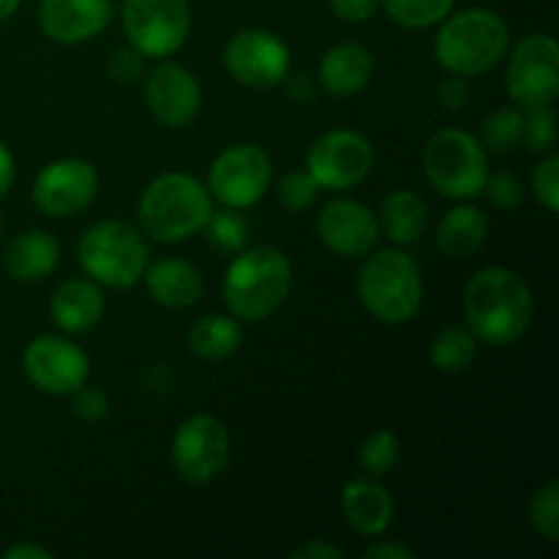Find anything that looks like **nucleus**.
I'll use <instances>...</instances> for the list:
<instances>
[{"mask_svg":"<svg viewBox=\"0 0 559 559\" xmlns=\"http://www.w3.org/2000/svg\"><path fill=\"white\" fill-rule=\"evenodd\" d=\"M320 240L338 257H364L380 240V218L358 200L328 202L317 218Z\"/></svg>","mask_w":559,"mask_h":559,"instance_id":"nucleus-17","label":"nucleus"},{"mask_svg":"<svg viewBox=\"0 0 559 559\" xmlns=\"http://www.w3.org/2000/svg\"><path fill=\"white\" fill-rule=\"evenodd\" d=\"M522 142L533 153H551L557 145V115L549 107H533L530 115H524V131Z\"/></svg>","mask_w":559,"mask_h":559,"instance_id":"nucleus-34","label":"nucleus"},{"mask_svg":"<svg viewBox=\"0 0 559 559\" xmlns=\"http://www.w3.org/2000/svg\"><path fill=\"white\" fill-rule=\"evenodd\" d=\"M371 164H374V151L369 140L349 129H333L322 134L306 156V169L325 191L355 189L369 178Z\"/></svg>","mask_w":559,"mask_h":559,"instance_id":"nucleus-12","label":"nucleus"},{"mask_svg":"<svg viewBox=\"0 0 559 559\" xmlns=\"http://www.w3.org/2000/svg\"><path fill=\"white\" fill-rule=\"evenodd\" d=\"M293 287V265L273 246H254L235 254L224 273V304L235 320L262 322L282 309Z\"/></svg>","mask_w":559,"mask_h":559,"instance_id":"nucleus-2","label":"nucleus"},{"mask_svg":"<svg viewBox=\"0 0 559 559\" xmlns=\"http://www.w3.org/2000/svg\"><path fill=\"white\" fill-rule=\"evenodd\" d=\"M20 9V0H0V20H9Z\"/></svg>","mask_w":559,"mask_h":559,"instance_id":"nucleus-45","label":"nucleus"},{"mask_svg":"<svg viewBox=\"0 0 559 559\" xmlns=\"http://www.w3.org/2000/svg\"><path fill=\"white\" fill-rule=\"evenodd\" d=\"M207 243L218 249L222 254H238L249 243V233H246V222L240 218L238 211L227 207V211H213L205 224Z\"/></svg>","mask_w":559,"mask_h":559,"instance_id":"nucleus-30","label":"nucleus"},{"mask_svg":"<svg viewBox=\"0 0 559 559\" xmlns=\"http://www.w3.org/2000/svg\"><path fill=\"white\" fill-rule=\"evenodd\" d=\"M295 559H344L342 546L322 544V540H309L306 546L293 551Z\"/></svg>","mask_w":559,"mask_h":559,"instance_id":"nucleus-40","label":"nucleus"},{"mask_svg":"<svg viewBox=\"0 0 559 559\" xmlns=\"http://www.w3.org/2000/svg\"><path fill=\"white\" fill-rule=\"evenodd\" d=\"M533 194L549 213L559 211V156L549 153L533 173Z\"/></svg>","mask_w":559,"mask_h":559,"instance_id":"nucleus-35","label":"nucleus"},{"mask_svg":"<svg viewBox=\"0 0 559 559\" xmlns=\"http://www.w3.org/2000/svg\"><path fill=\"white\" fill-rule=\"evenodd\" d=\"M142 276H145L151 298L164 309H189L202 298V289H205L200 267L180 257H164V260L153 262Z\"/></svg>","mask_w":559,"mask_h":559,"instance_id":"nucleus-19","label":"nucleus"},{"mask_svg":"<svg viewBox=\"0 0 559 559\" xmlns=\"http://www.w3.org/2000/svg\"><path fill=\"white\" fill-rule=\"evenodd\" d=\"M426 224H429V207H426L424 197L415 191H393L382 202L380 229H385L393 243H415L426 233Z\"/></svg>","mask_w":559,"mask_h":559,"instance_id":"nucleus-25","label":"nucleus"},{"mask_svg":"<svg viewBox=\"0 0 559 559\" xmlns=\"http://www.w3.org/2000/svg\"><path fill=\"white\" fill-rule=\"evenodd\" d=\"M145 104L158 123L183 129L197 118L202 104L200 82L178 63H158L145 80Z\"/></svg>","mask_w":559,"mask_h":559,"instance_id":"nucleus-16","label":"nucleus"},{"mask_svg":"<svg viewBox=\"0 0 559 559\" xmlns=\"http://www.w3.org/2000/svg\"><path fill=\"white\" fill-rule=\"evenodd\" d=\"M98 191V173L85 158H58L36 175L33 202L47 216L66 218L85 211Z\"/></svg>","mask_w":559,"mask_h":559,"instance_id":"nucleus-15","label":"nucleus"},{"mask_svg":"<svg viewBox=\"0 0 559 559\" xmlns=\"http://www.w3.org/2000/svg\"><path fill=\"white\" fill-rule=\"evenodd\" d=\"M278 200H282V205L287 211L304 213L317 205V200H320V186L311 178L309 169H293L278 183Z\"/></svg>","mask_w":559,"mask_h":559,"instance_id":"nucleus-33","label":"nucleus"},{"mask_svg":"<svg viewBox=\"0 0 559 559\" xmlns=\"http://www.w3.org/2000/svg\"><path fill=\"white\" fill-rule=\"evenodd\" d=\"M489 235V218L480 207L459 205L442 216L437 227V246L448 257H469L486 243Z\"/></svg>","mask_w":559,"mask_h":559,"instance_id":"nucleus-24","label":"nucleus"},{"mask_svg":"<svg viewBox=\"0 0 559 559\" xmlns=\"http://www.w3.org/2000/svg\"><path fill=\"white\" fill-rule=\"evenodd\" d=\"M533 314V293L511 267H484L464 287L467 328L478 342L489 347L516 344L527 333Z\"/></svg>","mask_w":559,"mask_h":559,"instance_id":"nucleus-1","label":"nucleus"},{"mask_svg":"<svg viewBox=\"0 0 559 559\" xmlns=\"http://www.w3.org/2000/svg\"><path fill=\"white\" fill-rule=\"evenodd\" d=\"M467 96H469L467 76H456V74L448 76V80L440 85V91H437V98H440V104L445 109H451V112L462 109L464 102H467Z\"/></svg>","mask_w":559,"mask_h":559,"instance_id":"nucleus-39","label":"nucleus"},{"mask_svg":"<svg viewBox=\"0 0 559 559\" xmlns=\"http://www.w3.org/2000/svg\"><path fill=\"white\" fill-rule=\"evenodd\" d=\"M76 260L93 282L104 287L129 289L145 273L151 251H147L142 229L129 222L109 218L85 229L76 243Z\"/></svg>","mask_w":559,"mask_h":559,"instance_id":"nucleus-6","label":"nucleus"},{"mask_svg":"<svg viewBox=\"0 0 559 559\" xmlns=\"http://www.w3.org/2000/svg\"><path fill=\"white\" fill-rule=\"evenodd\" d=\"M191 11L186 0H123V33L142 58H167L186 44Z\"/></svg>","mask_w":559,"mask_h":559,"instance_id":"nucleus-8","label":"nucleus"},{"mask_svg":"<svg viewBox=\"0 0 559 559\" xmlns=\"http://www.w3.org/2000/svg\"><path fill=\"white\" fill-rule=\"evenodd\" d=\"M524 131V112L516 107H502L497 112H491L484 120V129H480V140L489 151L495 153H508L522 142Z\"/></svg>","mask_w":559,"mask_h":559,"instance_id":"nucleus-29","label":"nucleus"},{"mask_svg":"<svg viewBox=\"0 0 559 559\" xmlns=\"http://www.w3.org/2000/svg\"><path fill=\"white\" fill-rule=\"evenodd\" d=\"M273 180V164L262 147L251 142L227 147L218 153L216 162L207 173V191L216 197L224 207L243 211V207L257 205L267 194Z\"/></svg>","mask_w":559,"mask_h":559,"instance_id":"nucleus-9","label":"nucleus"},{"mask_svg":"<svg viewBox=\"0 0 559 559\" xmlns=\"http://www.w3.org/2000/svg\"><path fill=\"white\" fill-rule=\"evenodd\" d=\"M213 213L207 186L186 173L158 175L140 197V227L158 243H180L205 233Z\"/></svg>","mask_w":559,"mask_h":559,"instance_id":"nucleus-3","label":"nucleus"},{"mask_svg":"<svg viewBox=\"0 0 559 559\" xmlns=\"http://www.w3.org/2000/svg\"><path fill=\"white\" fill-rule=\"evenodd\" d=\"M140 58L142 55L136 52V49L134 52H118L112 60V74L118 76V80H131V76L140 71Z\"/></svg>","mask_w":559,"mask_h":559,"instance_id":"nucleus-42","label":"nucleus"},{"mask_svg":"<svg viewBox=\"0 0 559 559\" xmlns=\"http://www.w3.org/2000/svg\"><path fill=\"white\" fill-rule=\"evenodd\" d=\"M189 349L197 358L207 360V364H222V360L233 358L243 344V331H240L238 320L227 314H211L197 320L189 328Z\"/></svg>","mask_w":559,"mask_h":559,"instance_id":"nucleus-26","label":"nucleus"},{"mask_svg":"<svg viewBox=\"0 0 559 559\" xmlns=\"http://www.w3.org/2000/svg\"><path fill=\"white\" fill-rule=\"evenodd\" d=\"M371 74H374V58L364 44H338V47L328 49L317 69L320 85L336 98H347L364 91Z\"/></svg>","mask_w":559,"mask_h":559,"instance_id":"nucleus-22","label":"nucleus"},{"mask_svg":"<svg viewBox=\"0 0 559 559\" xmlns=\"http://www.w3.org/2000/svg\"><path fill=\"white\" fill-rule=\"evenodd\" d=\"M0 229H3V216H0Z\"/></svg>","mask_w":559,"mask_h":559,"instance_id":"nucleus-46","label":"nucleus"},{"mask_svg":"<svg viewBox=\"0 0 559 559\" xmlns=\"http://www.w3.org/2000/svg\"><path fill=\"white\" fill-rule=\"evenodd\" d=\"M511 102L519 107H549L559 96V47L546 33L524 36L511 52L506 71Z\"/></svg>","mask_w":559,"mask_h":559,"instance_id":"nucleus-10","label":"nucleus"},{"mask_svg":"<svg viewBox=\"0 0 559 559\" xmlns=\"http://www.w3.org/2000/svg\"><path fill=\"white\" fill-rule=\"evenodd\" d=\"M511 31L506 20L489 9H464L442 20L435 38V55L448 74L475 76L506 58Z\"/></svg>","mask_w":559,"mask_h":559,"instance_id":"nucleus-4","label":"nucleus"},{"mask_svg":"<svg viewBox=\"0 0 559 559\" xmlns=\"http://www.w3.org/2000/svg\"><path fill=\"white\" fill-rule=\"evenodd\" d=\"M22 369L31 385L49 396H71L80 385H85L91 374V360L80 344L63 336L33 338L22 355Z\"/></svg>","mask_w":559,"mask_h":559,"instance_id":"nucleus-14","label":"nucleus"},{"mask_svg":"<svg viewBox=\"0 0 559 559\" xmlns=\"http://www.w3.org/2000/svg\"><path fill=\"white\" fill-rule=\"evenodd\" d=\"M71 413L80 420H85V424H98V420L109 415L107 393L91 385H80L71 393Z\"/></svg>","mask_w":559,"mask_h":559,"instance_id":"nucleus-37","label":"nucleus"},{"mask_svg":"<svg viewBox=\"0 0 559 559\" xmlns=\"http://www.w3.org/2000/svg\"><path fill=\"white\" fill-rule=\"evenodd\" d=\"M342 513L364 538H380L393 522V500L377 480H349L342 491Z\"/></svg>","mask_w":559,"mask_h":559,"instance_id":"nucleus-21","label":"nucleus"},{"mask_svg":"<svg viewBox=\"0 0 559 559\" xmlns=\"http://www.w3.org/2000/svg\"><path fill=\"white\" fill-rule=\"evenodd\" d=\"M399 462V440L393 431L380 429L374 435L366 437L360 445V467L371 475V478H382L391 473Z\"/></svg>","mask_w":559,"mask_h":559,"instance_id":"nucleus-31","label":"nucleus"},{"mask_svg":"<svg viewBox=\"0 0 559 559\" xmlns=\"http://www.w3.org/2000/svg\"><path fill=\"white\" fill-rule=\"evenodd\" d=\"M475 353H478V338L473 336L469 328L459 325H451L437 333L429 347L431 364L440 371H445V374H456V371L467 369L473 364Z\"/></svg>","mask_w":559,"mask_h":559,"instance_id":"nucleus-27","label":"nucleus"},{"mask_svg":"<svg viewBox=\"0 0 559 559\" xmlns=\"http://www.w3.org/2000/svg\"><path fill=\"white\" fill-rule=\"evenodd\" d=\"M11 183H14V156L9 147L0 142V197L9 194Z\"/></svg>","mask_w":559,"mask_h":559,"instance_id":"nucleus-43","label":"nucleus"},{"mask_svg":"<svg viewBox=\"0 0 559 559\" xmlns=\"http://www.w3.org/2000/svg\"><path fill=\"white\" fill-rule=\"evenodd\" d=\"M424 173L442 197L473 200L489 180V156L469 131L440 129L424 151Z\"/></svg>","mask_w":559,"mask_h":559,"instance_id":"nucleus-7","label":"nucleus"},{"mask_svg":"<svg viewBox=\"0 0 559 559\" xmlns=\"http://www.w3.org/2000/svg\"><path fill=\"white\" fill-rule=\"evenodd\" d=\"M358 298L371 317L385 325H402L424 304V276L407 251L382 249L358 273Z\"/></svg>","mask_w":559,"mask_h":559,"instance_id":"nucleus-5","label":"nucleus"},{"mask_svg":"<svg viewBox=\"0 0 559 559\" xmlns=\"http://www.w3.org/2000/svg\"><path fill=\"white\" fill-rule=\"evenodd\" d=\"M486 197L495 207H502V211H511V207L522 205L524 202V183L519 175L513 173H497L489 175L484 186Z\"/></svg>","mask_w":559,"mask_h":559,"instance_id":"nucleus-36","label":"nucleus"},{"mask_svg":"<svg viewBox=\"0 0 559 559\" xmlns=\"http://www.w3.org/2000/svg\"><path fill=\"white\" fill-rule=\"evenodd\" d=\"M60 246L44 229H27L20 233L9 246H5L3 265L5 273L16 282H38L47 278L58 267Z\"/></svg>","mask_w":559,"mask_h":559,"instance_id":"nucleus-23","label":"nucleus"},{"mask_svg":"<svg viewBox=\"0 0 559 559\" xmlns=\"http://www.w3.org/2000/svg\"><path fill=\"white\" fill-rule=\"evenodd\" d=\"M366 559H415V551L404 544H374L360 551Z\"/></svg>","mask_w":559,"mask_h":559,"instance_id":"nucleus-41","label":"nucleus"},{"mask_svg":"<svg viewBox=\"0 0 559 559\" xmlns=\"http://www.w3.org/2000/svg\"><path fill=\"white\" fill-rule=\"evenodd\" d=\"M224 69L240 85L267 91L287 80L289 49L276 33L249 27L233 36L224 47Z\"/></svg>","mask_w":559,"mask_h":559,"instance_id":"nucleus-13","label":"nucleus"},{"mask_svg":"<svg viewBox=\"0 0 559 559\" xmlns=\"http://www.w3.org/2000/svg\"><path fill=\"white\" fill-rule=\"evenodd\" d=\"M229 431L213 415H191L173 437V467L189 484H211L229 462Z\"/></svg>","mask_w":559,"mask_h":559,"instance_id":"nucleus-11","label":"nucleus"},{"mask_svg":"<svg viewBox=\"0 0 559 559\" xmlns=\"http://www.w3.org/2000/svg\"><path fill=\"white\" fill-rule=\"evenodd\" d=\"M380 0H328L333 14L344 22H366L374 16Z\"/></svg>","mask_w":559,"mask_h":559,"instance_id":"nucleus-38","label":"nucleus"},{"mask_svg":"<svg viewBox=\"0 0 559 559\" xmlns=\"http://www.w3.org/2000/svg\"><path fill=\"white\" fill-rule=\"evenodd\" d=\"M3 559H52V551L33 544H16L3 551Z\"/></svg>","mask_w":559,"mask_h":559,"instance_id":"nucleus-44","label":"nucleus"},{"mask_svg":"<svg viewBox=\"0 0 559 559\" xmlns=\"http://www.w3.org/2000/svg\"><path fill=\"white\" fill-rule=\"evenodd\" d=\"M453 3L456 0H382L391 20L409 31H424L442 22L453 11Z\"/></svg>","mask_w":559,"mask_h":559,"instance_id":"nucleus-28","label":"nucleus"},{"mask_svg":"<svg viewBox=\"0 0 559 559\" xmlns=\"http://www.w3.org/2000/svg\"><path fill=\"white\" fill-rule=\"evenodd\" d=\"M109 0H41L38 22L47 38L58 44H82L109 25Z\"/></svg>","mask_w":559,"mask_h":559,"instance_id":"nucleus-18","label":"nucleus"},{"mask_svg":"<svg viewBox=\"0 0 559 559\" xmlns=\"http://www.w3.org/2000/svg\"><path fill=\"white\" fill-rule=\"evenodd\" d=\"M107 311L102 287L93 278H71L55 289L49 300V314L52 322L66 333H85L102 322Z\"/></svg>","mask_w":559,"mask_h":559,"instance_id":"nucleus-20","label":"nucleus"},{"mask_svg":"<svg viewBox=\"0 0 559 559\" xmlns=\"http://www.w3.org/2000/svg\"><path fill=\"white\" fill-rule=\"evenodd\" d=\"M530 522L533 530L546 538L549 544L559 540V484L557 480H546L538 491H535L533 502H530Z\"/></svg>","mask_w":559,"mask_h":559,"instance_id":"nucleus-32","label":"nucleus"}]
</instances>
